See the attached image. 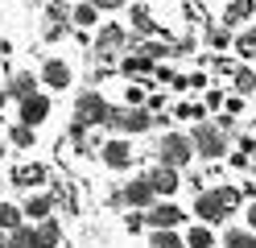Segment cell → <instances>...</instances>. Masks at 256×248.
Wrapping results in <instances>:
<instances>
[{
	"label": "cell",
	"instance_id": "cell-34",
	"mask_svg": "<svg viewBox=\"0 0 256 248\" xmlns=\"http://www.w3.org/2000/svg\"><path fill=\"white\" fill-rule=\"evenodd\" d=\"M211 46H215V50H228V46H232V33H228V29H211Z\"/></svg>",
	"mask_w": 256,
	"mask_h": 248
},
{
	"label": "cell",
	"instance_id": "cell-8",
	"mask_svg": "<svg viewBox=\"0 0 256 248\" xmlns=\"http://www.w3.org/2000/svg\"><path fill=\"white\" fill-rule=\"evenodd\" d=\"M120 203L136 207V211L153 207V203H157V194H153V186H149V174H145V178H132V182H128V186L120 190Z\"/></svg>",
	"mask_w": 256,
	"mask_h": 248
},
{
	"label": "cell",
	"instance_id": "cell-7",
	"mask_svg": "<svg viewBox=\"0 0 256 248\" xmlns=\"http://www.w3.org/2000/svg\"><path fill=\"white\" fill-rule=\"evenodd\" d=\"M182 219H186V211L174 203V198H162V203H153L145 211V223H153V227H178Z\"/></svg>",
	"mask_w": 256,
	"mask_h": 248
},
{
	"label": "cell",
	"instance_id": "cell-29",
	"mask_svg": "<svg viewBox=\"0 0 256 248\" xmlns=\"http://www.w3.org/2000/svg\"><path fill=\"white\" fill-rule=\"evenodd\" d=\"M232 83H236V91H240V95H256V71H248V66H240Z\"/></svg>",
	"mask_w": 256,
	"mask_h": 248
},
{
	"label": "cell",
	"instance_id": "cell-38",
	"mask_svg": "<svg viewBox=\"0 0 256 248\" xmlns=\"http://www.w3.org/2000/svg\"><path fill=\"white\" fill-rule=\"evenodd\" d=\"M206 108H223V91H215V87L206 91Z\"/></svg>",
	"mask_w": 256,
	"mask_h": 248
},
{
	"label": "cell",
	"instance_id": "cell-22",
	"mask_svg": "<svg viewBox=\"0 0 256 248\" xmlns=\"http://www.w3.org/2000/svg\"><path fill=\"white\" fill-rule=\"evenodd\" d=\"M149 248H186V240H182L174 227H153V240H149Z\"/></svg>",
	"mask_w": 256,
	"mask_h": 248
},
{
	"label": "cell",
	"instance_id": "cell-24",
	"mask_svg": "<svg viewBox=\"0 0 256 248\" xmlns=\"http://www.w3.org/2000/svg\"><path fill=\"white\" fill-rule=\"evenodd\" d=\"M21 223H25V211L0 198V231H12V227H21Z\"/></svg>",
	"mask_w": 256,
	"mask_h": 248
},
{
	"label": "cell",
	"instance_id": "cell-3",
	"mask_svg": "<svg viewBox=\"0 0 256 248\" xmlns=\"http://www.w3.org/2000/svg\"><path fill=\"white\" fill-rule=\"evenodd\" d=\"M157 157H162V165H174V170H182V165L194 161V145H190L186 132H166V137L157 141Z\"/></svg>",
	"mask_w": 256,
	"mask_h": 248
},
{
	"label": "cell",
	"instance_id": "cell-1",
	"mask_svg": "<svg viewBox=\"0 0 256 248\" xmlns=\"http://www.w3.org/2000/svg\"><path fill=\"white\" fill-rule=\"evenodd\" d=\"M104 128H112L116 137H132V132H149L153 128V112L140 104V108H112Z\"/></svg>",
	"mask_w": 256,
	"mask_h": 248
},
{
	"label": "cell",
	"instance_id": "cell-26",
	"mask_svg": "<svg viewBox=\"0 0 256 248\" xmlns=\"http://www.w3.org/2000/svg\"><path fill=\"white\" fill-rule=\"evenodd\" d=\"M8 248H38V236H34V227H29V223L12 227V231H8Z\"/></svg>",
	"mask_w": 256,
	"mask_h": 248
},
{
	"label": "cell",
	"instance_id": "cell-12",
	"mask_svg": "<svg viewBox=\"0 0 256 248\" xmlns=\"http://www.w3.org/2000/svg\"><path fill=\"white\" fill-rule=\"evenodd\" d=\"M149 186H153V194H170V198H174V190L182 186V178H178L174 165H157V170L149 174Z\"/></svg>",
	"mask_w": 256,
	"mask_h": 248
},
{
	"label": "cell",
	"instance_id": "cell-15",
	"mask_svg": "<svg viewBox=\"0 0 256 248\" xmlns=\"http://www.w3.org/2000/svg\"><path fill=\"white\" fill-rule=\"evenodd\" d=\"M46 178H50L46 165H17V170H12V186H42Z\"/></svg>",
	"mask_w": 256,
	"mask_h": 248
},
{
	"label": "cell",
	"instance_id": "cell-5",
	"mask_svg": "<svg viewBox=\"0 0 256 248\" xmlns=\"http://www.w3.org/2000/svg\"><path fill=\"white\" fill-rule=\"evenodd\" d=\"M132 145H128L124 137H112V141H104L100 145V161L108 165V170H128V165H132Z\"/></svg>",
	"mask_w": 256,
	"mask_h": 248
},
{
	"label": "cell",
	"instance_id": "cell-27",
	"mask_svg": "<svg viewBox=\"0 0 256 248\" xmlns=\"http://www.w3.org/2000/svg\"><path fill=\"white\" fill-rule=\"evenodd\" d=\"M236 54L240 58H256V29H240L236 33Z\"/></svg>",
	"mask_w": 256,
	"mask_h": 248
},
{
	"label": "cell",
	"instance_id": "cell-42",
	"mask_svg": "<svg viewBox=\"0 0 256 248\" xmlns=\"http://www.w3.org/2000/svg\"><path fill=\"white\" fill-rule=\"evenodd\" d=\"M194 5H206V0H194Z\"/></svg>",
	"mask_w": 256,
	"mask_h": 248
},
{
	"label": "cell",
	"instance_id": "cell-41",
	"mask_svg": "<svg viewBox=\"0 0 256 248\" xmlns=\"http://www.w3.org/2000/svg\"><path fill=\"white\" fill-rule=\"evenodd\" d=\"M0 248H8V231H0Z\"/></svg>",
	"mask_w": 256,
	"mask_h": 248
},
{
	"label": "cell",
	"instance_id": "cell-19",
	"mask_svg": "<svg viewBox=\"0 0 256 248\" xmlns=\"http://www.w3.org/2000/svg\"><path fill=\"white\" fill-rule=\"evenodd\" d=\"M21 211H25L34 223H42V219H50V211H54V198H50V194H34V198H29V203H25Z\"/></svg>",
	"mask_w": 256,
	"mask_h": 248
},
{
	"label": "cell",
	"instance_id": "cell-13",
	"mask_svg": "<svg viewBox=\"0 0 256 248\" xmlns=\"http://www.w3.org/2000/svg\"><path fill=\"white\" fill-rule=\"evenodd\" d=\"M252 13H256V0H228V9H223V25L236 29L240 21H248Z\"/></svg>",
	"mask_w": 256,
	"mask_h": 248
},
{
	"label": "cell",
	"instance_id": "cell-36",
	"mask_svg": "<svg viewBox=\"0 0 256 248\" xmlns=\"http://www.w3.org/2000/svg\"><path fill=\"white\" fill-rule=\"evenodd\" d=\"M50 21H66V0H54L50 5Z\"/></svg>",
	"mask_w": 256,
	"mask_h": 248
},
{
	"label": "cell",
	"instance_id": "cell-21",
	"mask_svg": "<svg viewBox=\"0 0 256 248\" xmlns=\"http://www.w3.org/2000/svg\"><path fill=\"white\" fill-rule=\"evenodd\" d=\"M186 248H215V231L211 223H194L186 231Z\"/></svg>",
	"mask_w": 256,
	"mask_h": 248
},
{
	"label": "cell",
	"instance_id": "cell-32",
	"mask_svg": "<svg viewBox=\"0 0 256 248\" xmlns=\"http://www.w3.org/2000/svg\"><path fill=\"white\" fill-rule=\"evenodd\" d=\"M178 116H182V120H202L206 108H202V104H182V108H178Z\"/></svg>",
	"mask_w": 256,
	"mask_h": 248
},
{
	"label": "cell",
	"instance_id": "cell-2",
	"mask_svg": "<svg viewBox=\"0 0 256 248\" xmlns=\"http://www.w3.org/2000/svg\"><path fill=\"white\" fill-rule=\"evenodd\" d=\"M190 145H194V153H202L206 161H215V157L228 153V132L219 124H211V120H198L194 132H190Z\"/></svg>",
	"mask_w": 256,
	"mask_h": 248
},
{
	"label": "cell",
	"instance_id": "cell-37",
	"mask_svg": "<svg viewBox=\"0 0 256 248\" xmlns=\"http://www.w3.org/2000/svg\"><path fill=\"white\" fill-rule=\"evenodd\" d=\"M236 149H240V153H248V157H252V153H256V141H252V137H240V141H236Z\"/></svg>",
	"mask_w": 256,
	"mask_h": 248
},
{
	"label": "cell",
	"instance_id": "cell-17",
	"mask_svg": "<svg viewBox=\"0 0 256 248\" xmlns=\"http://www.w3.org/2000/svg\"><path fill=\"white\" fill-rule=\"evenodd\" d=\"M128 17H132V33H136V38H153V33H157V21H153V13L145 5H132Z\"/></svg>",
	"mask_w": 256,
	"mask_h": 248
},
{
	"label": "cell",
	"instance_id": "cell-33",
	"mask_svg": "<svg viewBox=\"0 0 256 248\" xmlns=\"http://www.w3.org/2000/svg\"><path fill=\"white\" fill-rule=\"evenodd\" d=\"M223 108H228V116H240V112H244V95H223Z\"/></svg>",
	"mask_w": 256,
	"mask_h": 248
},
{
	"label": "cell",
	"instance_id": "cell-31",
	"mask_svg": "<svg viewBox=\"0 0 256 248\" xmlns=\"http://www.w3.org/2000/svg\"><path fill=\"white\" fill-rule=\"evenodd\" d=\"M124 104L128 108H140V104H145V87H140V83H128V87H124Z\"/></svg>",
	"mask_w": 256,
	"mask_h": 248
},
{
	"label": "cell",
	"instance_id": "cell-6",
	"mask_svg": "<svg viewBox=\"0 0 256 248\" xmlns=\"http://www.w3.org/2000/svg\"><path fill=\"white\" fill-rule=\"evenodd\" d=\"M42 83H46L50 91H66L70 83H74L70 62H66V58H46V62H42Z\"/></svg>",
	"mask_w": 256,
	"mask_h": 248
},
{
	"label": "cell",
	"instance_id": "cell-9",
	"mask_svg": "<svg viewBox=\"0 0 256 248\" xmlns=\"http://www.w3.org/2000/svg\"><path fill=\"white\" fill-rule=\"evenodd\" d=\"M194 215H198V223H223V219H228V207L219 203L215 190H198V198H194Z\"/></svg>",
	"mask_w": 256,
	"mask_h": 248
},
{
	"label": "cell",
	"instance_id": "cell-28",
	"mask_svg": "<svg viewBox=\"0 0 256 248\" xmlns=\"http://www.w3.org/2000/svg\"><path fill=\"white\" fill-rule=\"evenodd\" d=\"M50 198H54L58 207H66L70 215L78 211V194H74V186H66V182H62V186H54V194H50Z\"/></svg>",
	"mask_w": 256,
	"mask_h": 248
},
{
	"label": "cell",
	"instance_id": "cell-23",
	"mask_svg": "<svg viewBox=\"0 0 256 248\" xmlns=\"http://www.w3.org/2000/svg\"><path fill=\"white\" fill-rule=\"evenodd\" d=\"M223 248H256L252 227H228V236H223Z\"/></svg>",
	"mask_w": 256,
	"mask_h": 248
},
{
	"label": "cell",
	"instance_id": "cell-43",
	"mask_svg": "<svg viewBox=\"0 0 256 248\" xmlns=\"http://www.w3.org/2000/svg\"><path fill=\"white\" fill-rule=\"evenodd\" d=\"M0 198H4V190H0Z\"/></svg>",
	"mask_w": 256,
	"mask_h": 248
},
{
	"label": "cell",
	"instance_id": "cell-20",
	"mask_svg": "<svg viewBox=\"0 0 256 248\" xmlns=\"http://www.w3.org/2000/svg\"><path fill=\"white\" fill-rule=\"evenodd\" d=\"M70 21H74L78 29H91L95 21H100V9H95V5H91V0H78V5L70 9Z\"/></svg>",
	"mask_w": 256,
	"mask_h": 248
},
{
	"label": "cell",
	"instance_id": "cell-11",
	"mask_svg": "<svg viewBox=\"0 0 256 248\" xmlns=\"http://www.w3.org/2000/svg\"><path fill=\"white\" fill-rule=\"evenodd\" d=\"M124 46H128V33L120 25H112V21L100 29V38H95V50H100V54H120Z\"/></svg>",
	"mask_w": 256,
	"mask_h": 248
},
{
	"label": "cell",
	"instance_id": "cell-16",
	"mask_svg": "<svg viewBox=\"0 0 256 248\" xmlns=\"http://www.w3.org/2000/svg\"><path fill=\"white\" fill-rule=\"evenodd\" d=\"M157 66H153V58L149 54H128V58H120V75H128V79H136V75H153Z\"/></svg>",
	"mask_w": 256,
	"mask_h": 248
},
{
	"label": "cell",
	"instance_id": "cell-14",
	"mask_svg": "<svg viewBox=\"0 0 256 248\" xmlns=\"http://www.w3.org/2000/svg\"><path fill=\"white\" fill-rule=\"evenodd\" d=\"M34 236H38V248H58L62 244V223L42 219V223H34Z\"/></svg>",
	"mask_w": 256,
	"mask_h": 248
},
{
	"label": "cell",
	"instance_id": "cell-18",
	"mask_svg": "<svg viewBox=\"0 0 256 248\" xmlns=\"http://www.w3.org/2000/svg\"><path fill=\"white\" fill-rule=\"evenodd\" d=\"M34 91H38V75H29V71L12 75L8 87H4V95H12V99H25V95H34Z\"/></svg>",
	"mask_w": 256,
	"mask_h": 248
},
{
	"label": "cell",
	"instance_id": "cell-39",
	"mask_svg": "<svg viewBox=\"0 0 256 248\" xmlns=\"http://www.w3.org/2000/svg\"><path fill=\"white\" fill-rule=\"evenodd\" d=\"M232 165H236V170H248L252 157H248V153H232Z\"/></svg>",
	"mask_w": 256,
	"mask_h": 248
},
{
	"label": "cell",
	"instance_id": "cell-4",
	"mask_svg": "<svg viewBox=\"0 0 256 248\" xmlns=\"http://www.w3.org/2000/svg\"><path fill=\"white\" fill-rule=\"evenodd\" d=\"M108 112H112V104H108L100 91H78V95H74V120H83V124H104Z\"/></svg>",
	"mask_w": 256,
	"mask_h": 248
},
{
	"label": "cell",
	"instance_id": "cell-40",
	"mask_svg": "<svg viewBox=\"0 0 256 248\" xmlns=\"http://www.w3.org/2000/svg\"><path fill=\"white\" fill-rule=\"evenodd\" d=\"M248 227L256 231V198H252V203H248Z\"/></svg>",
	"mask_w": 256,
	"mask_h": 248
},
{
	"label": "cell",
	"instance_id": "cell-10",
	"mask_svg": "<svg viewBox=\"0 0 256 248\" xmlns=\"http://www.w3.org/2000/svg\"><path fill=\"white\" fill-rule=\"evenodd\" d=\"M46 116H50V95L34 91V95H25V99H21V124L38 128V124H46Z\"/></svg>",
	"mask_w": 256,
	"mask_h": 248
},
{
	"label": "cell",
	"instance_id": "cell-35",
	"mask_svg": "<svg viewBox=\"0 0 256 248\" xmlns=\"http://www.w3.org/2000/svg\"><path fill=\"white\" fill-rule=\"evenodd\" d=\"M124 227H128V231H140V227H145V215L132 207V211H128V219H124Z\"/></svg>",
	"mask_w": 256,
	"mask_h": 248
},
{
	"label": "cell",
	"instance_id": "cell-30",
	"mask_svg": "<svg viewBox=\"0 0 256 248\" xmlns=\"http://www.w3.org/2000/svg\"><path fill=\"white\" fill-rule=\"evenodd\" d=\"M215 194H219V203L223 207H228V215L240 207V203H244V194H240V186H215Z\"/></svg>",
	"mask_w": 256,
	"mask_h": 248
},
{
	"label": "cell",
	"instance_id": "cell-25",
	"mask_svg": "<svg viewBox=\"0 0 256 248\" xmlns=\"http://www.w3.org/2000/svg\"><path fill=\"white\" fill-rule=\"evenodd\" d=\"M8 145H17V149H34V145H38V132L29 128V124H12V128H8Z\"/></svg>",
	"mask_w": 256,
	"mask_h": 248
}]
</instances>
